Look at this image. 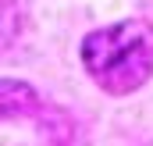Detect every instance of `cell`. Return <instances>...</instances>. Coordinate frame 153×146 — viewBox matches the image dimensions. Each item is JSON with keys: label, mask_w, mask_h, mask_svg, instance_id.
Masks as SVG:
<instances>
[{"label": "cell", "mask_w": 153, "mask_h": 146, "mask_svg": "<svg viewBox=\"0 0 153 146\" xmlns=\"http://www.w3.org/2000/svg\"><path fill=\"white\" fill-rule=\"evenodd\" d=\"M82 64L103 93H135L153 75V29L146 22H117L96 29L82 39Z\"/></svg>", "instance_id": "cell-1"}, {"label": "cell", "mask_w": 153, "mask_h": 146, "mask_svg": "<svg viewBox=\"0 0 153 146\" xmlns=\"http://www.w3.org/2000/svg\"><path fill=\"white\" fill-rule=\"evenodd\" d=\"M39 107V96L29 82L18 78H0V118H18Z\"/></svg>", "instance_id": "cell-2"}, {"label": "cell", "mask_w": 153, "mask_h": 146, "mask_svg": "<svg viewBox=\"0 0 153 146\" xmlns=\"http://www.w3.org/2000/svg\"><path fill=\"white\" fill-rule=\"evenodd\" d=\"M18 25H22V11L14 0H0V46H7L11 39L18 36Z\"/></svg>", "instance_id": "cell-3"}]
</instances>
